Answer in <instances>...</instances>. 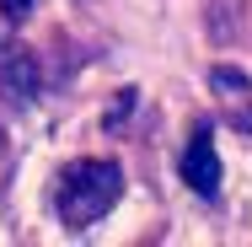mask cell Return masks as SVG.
Here are the masks:
<instances>
[{"instance_id":"1","label":"cell","mask_w":252,"mask_h":247,"mask_svg":"<svg viewBox=\"0 0 252 247\" xmlns=\"http://www.w3.org/2000/svg\"><path fill=\"white\" fill-rule=\"evenodd\" d=\"M124 194V167L118 161H70L64 172H59V183H54V210H59V220L70 226V231H86V226H97L102 215L118 204Z\"/></svg>"},{"instance_id":"2","label":"cell","mask_w":252,"mask_h":247,"mask_svg":"<svg viewBox=\"0 0 252 247\" xmlns=\"http://www.w3.org/2000/svg\"><path fill=\"white\" fill-rule=\"evenodd\" d=\"M177 172H183V183L199 199L220 194V150H215V135H209V129H193V140L177 156Z\"/></svg>"},{"instance_id":"3","label":"cell","mask_w":252,"mask_h":247,"mask_svg":"<svg viewBox=\"0 0 252 247\" xmlns=\"http://www.w3.org/2000/svg\"><path fill=\"white\" fill-rule=\"evenodd\" d=\"M0 86H5V97H16L22 107H32V102L43 97V65H38V54L5 49L0 54Z\"/></svg>"},{"instance_id":"4","label":"cell","mask_w":252,"mask_h":247,"mask_svg":"<svg viewBox=\"0 0 252 247\" xmlns=\"http://www.w3.org/2000/svg\"><path fill=\"white\" fill-rule=\"evenodd\" d=\"M209 81H215V92H252V81L242 75V70H231V65H215Z\"/></svg>"},{"instance_id":"5","label":"cell","mask_w":252,"mask_h":247,"mask_svg":"<svg viewBox=\"0 0 252 247\" xmlns=\"http://www.w3.org/2000/svg\"><path fill=\"white\" fill-rule=\"evenodd\" d=\"M0 5H5V16H11V22H22V16L32 11V0H0Z\"/></svg>"}]
</instances>
